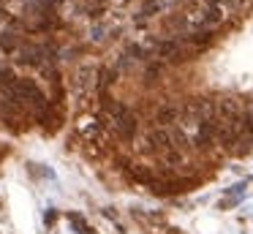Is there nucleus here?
<instances>
[{"label": "nucleus", "mask_w": 253, "mask_h": 234, "mask_svg": "<svg viewBox=\"0 0 253 234\" xmlns=\"http://www.w3.org/2000/svg\"><path fill=\"white\" fill-rule=\"evenodd\" d=\"M215 125H218V120H202V123H196V134H193V144L196 147H210L215 141Z\"/></svg>", "instance_id": "4"}, {"label": "nucleus", "mask_w": 253, "mask_h": 234, "mask_svg": "<svg viewBox=\"0 0 253 234\" xmlns=\"http://www.w3.org/2000/svg\"><path fill=\"white\" fill-rule=\"evenodd\" d=\"M17 79H19V76L14 74V71L8 68V65H0V90H3V93L11 90V85H14Z\"/></svg>", "instance_id": "8"}, {"label": "nucleus", "mask_w": 253, "mask_h": 234, "mask_svg": "<svg viewBox=\"0 0 253 234\" xmlns=\"http://www.w3.org/2000/svg\"><path fill=\"white\" fill-rule=\"evenodd\" d=\"M95 82H98V87H112L117 82V71L104 65V68H98V79H95Z\"/></svg>", "instance_id": "9"}, {"label": "nucleus", "mask_w": 253, "mask_h": 234, "mask_svg": "<svg viewBox=\"0 0 253 234\" xmlns=\"http://www.w3.org/2000/svg\"><path fill=\"white\" fill-rule=\"evenodd\" d=\"M144 150H147V152H166V150H171V131L153 125V128L144 134Z\"/></svg>", "instance_id": "3"}, {"label": "nucleus", "mask_w": 253, "mask_h": 234, "mask_svg": "<svg viewBox=\"0 0 253 234\" xmlns=\"http://www.w3.org/2000/svg\"><path fill=\"white\" fill-rule=\"evenodd\" d=\"M128 177L136 180V183H144V185L155 183V174L150 172V169H144V166H128Z\"/></svg>", "instance_id": "7"}, {"label": "nucleus", "mask_w": 253, "mask_h": 234, "mask_svg": "<svg viewBox=\"0 0 253 234\" xmlns=\"http://www.w3.org/2000/svg\"><path fill=\"white\" fill-rule=\"evenodd\" d=\"M161 155H164V163H169V166H180V163L185 161V155H182L180 150H174V147L166 150V152H161Z\"/></svg>", "instance_id": "10"}, {"label": "nucleus", "mask_w": 253, "mask_h": 234, "mask_svg": "<svg viewBox=\"0 0 253 234\" xmlns=\"http://www.w3.org/2000/svg\"><path fill=\"white\" fill-rule=\"evenodd\" d=\"M106 114H109V123H112V128H115V134L120 136V139L131 141L133 136H136L139 120H136V114H133L128 106H123V103H112V109Z\"/></svg>", "instance_id": "1"}, {"label": "nucleus", "mask_w": 253, "mask_h": 234, "mask_svg": "<svg viewBox=\"0 0 253 234\" xmlns=\"http://www.w3.org/2000/svg\"><path fill=\"white\" fill-rule=\"evenodd\" d=\"M19 47H22V41H19V36L14 30H3V33H0V52H3V54H17Z\"/></svg>", "instance_id": "6"}, {"label": "nucleus", "mask_w": 253, "mask_h": 234, "mask_svg": "<svg viewBox=\"0 0 253 234\" xmlns=\"http://www.w3.org/2000/svg\"><path fill=\"white\" fill-rule=\"evenodd\" d=\"M242 101L234 95H223L215 101V114H218V120H223V123H237V120L242 117Z\"/></svg>", "instance_id": "2"}, {"label": "nucleus", "mask_w": 253, "mask_h": 234, "mask_svg": "<svg viewBox=\"0 0 253 234\" xmlns=\"http://www.w3.org/2000/svg\"><path fill=\"white\" fill-rule=\"evenodd\" d=\"M90 87L93 85V65H82V68H79V87Z\"/></svg>", "instance_id": "11"}, {"label": "nucleus", "mask_w": 253, "mask_h": 234, "mask_svg": "<svg viewBox=\"0 0 253 234\" xmlns=\"http://www.w3.org/2000/svg\"><path fill=\"white\" fill-rule=\"evenodd\" d=\"M177 120H180V106H177V103H161V106L155 109V125H158V128H169Z\"/></svg>", "instance_id": "5"}]
</instances>
